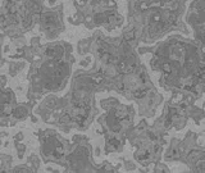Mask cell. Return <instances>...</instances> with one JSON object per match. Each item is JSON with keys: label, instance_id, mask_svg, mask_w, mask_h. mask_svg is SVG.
Instances as JSON below:
<instances>
[{"label": "cell", "instance_id": "cell-1", "mask_svg": "<svg viewBox=\"0 0 205 173\" xmlns=\"http://www.w3.org/2000/svg\"><path fill=\"white\" fill-rule=\"evenodd\" d=\"M144 95H145V90H137V91H135V96L136 97H141Z\"/></svg>", "mask_w": 205, "mask_h": 173}]
</instances>
